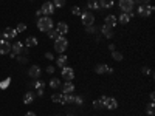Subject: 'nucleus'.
Instances as JSON below:
<instances>
[{
	"label": "nucleus",
	"mask_w": 155,
	"mask_h": 116,
	"mask_svg": "<svg viewBox=\"0 0 155 116\" xmlns=\"http://www.w3.org/2000/svg\"><path fill=\"white\" fill-rule=\"evenodd\" d=\"M37 96H44V90H37Z\"/></svg>",
	"instance_id": "46"
},
{
	"label": "nucleus",
	"mask_w": 155,
	"mask_h": 116,
	"mask_svg": "<svg viewBox=\"0 0 155 116\" xmlns=\"http://www.w3.org/2000/svg\"><path fill=\"white\" fill-rule=\"evenodd\" d=\"M116 20H120L123 25H126V23H129V22H130V16H129V14H126V12H121V14H120V17L116 19Z\"/></svg>",
	"instance_id": "18"
},
{
	"label": "nucleus",
	"mask_w": 155,
	"mask_h": 116,
	"mask_svg": "<svg viewBox=\"0 0 155 116\" xmlns=\"http://www.w3.org/2000/svg\"><path fill=\"white\" fill-rule=\"evenodd\" d=\"M59 104H67V95H61V99H59Z\"/></svg>",
	"instance_id": "37"
},
{
	"label": "nucleus",
	"mask_w": 155,
	"mask_h": 116,
	"mask_svg": "<svg viewBox=\"0 0 155 116\" xmlns=\"http://www.w3.org/2000/svg\"><path fill=\"white\" fill-rule=\"evenodd\" d=\"M61 74H62V77L65 81H73L74 79V71H73V68H70V67H64L62 68V71H61Z\"/></svg>",
	"instance_id": "6"
},
{
	"label": "nucleus",
	"mask_w": 155,
	"mask_h": 116,
	"mask_svg": "<svg viewBox=\"0 0 155 116\" xmlns=\"http://www.w3.org/2000/svg\"><path fill=\"white\" fill-rule=\"evenodd\" d=\"M146 111H147V114L153 116V102H149V104H147V107H146Z\"/></svg>",
	"instance_id": "32"
},
{
	"label": "nucleus",
	"mask_w": 155,
	"mask_h": 116,
	"mask_svg": "<svg viewBox=\"0 0 155 116\" xmlns=\"http://www.w3.org/2000/svg\"><path fill=\"white\" fill-rule=\"evenodd\" d=\"M56 30H58L59 34H67V33H68V25H67L65 22H59Z\"/></svg>",
	"instance_id": "14"
},
{
	"label": "nucleus",
	"mask_w": 155,
	"mask_h": 116,
	"mask_svg": "<svg viewBox=\"0 0 155 116\" xmlns=\"http://www.w3.org/2000/svg\"><path fill=\"white\" fill-rule=\"evenodd\" d=\"M81 19H82L84 27L93 25V22H95V16H93V12H92V11H85V12H82V14H81Z\"/></svg>",
	"instance_id": "5"
},
{
	"label": "nucleus",
	"mask_w": 155,
	"mask_h": 116,
	"mask_svg": "<svg viewBox=\"0 0 155 116\" xmlns=\"http://www.w3.org/2000/svg\"><path fill=\"white\" fill-rule=\"evenodd\" d=\"M95 71H96V74H104V73H112V68L109 65H106V63H99V65L95 67Z\"/></svg>",
	"instance_id": "9"
},
{
	"label": "nucleus",
	"mask_w": 155,
	"mask_h": 116,
	"mask_svg": "<svg viewBox=\"0 0 155 116\" xmlns=\"http://www.w3.org/2000/svg\"><path fill=\"white\" fill-rule=\"evenodd\" d=\"M67 60H68V57L65 56V54H61L58 59H56V63H58V67L59 68H64V67H67Z\"/></svg>",
	"instance_id": "13"
},
{
	"label": "nucleus",
	"mask_w": 155,
	"mask_h": 116,
	"mask_svg": "<svg viewBox=\"0 0 155 116\" xmlns=\"http://www.w3.org/2000/svg\"><path fill=\"white\" fill-rule=\"evenodd\" d=\"M99 6H101V8L109 9V8H112V6H113V0H101V2H99Z\"/></svg>",
	"instance_id": "21"
},
{
	"label": "nucleus",
	"mask_w": 155,
	"mask_h": 116,
	"mask_svg": "<svg viewBox=\"0 0 155 116\" xmlns=\"http://www.w3.org/2000/svg\"><path fill=\"white\" fill-rule=\"evenodd\" d=\"M144 6H146V17H149L153 12V6L152 5H144Z\"/></svg>",
	"instance_id": "35"
},
{
	"label": "nucleus",
	"mask_w": 155,
	"mask_h": 116,
	"mask_svg": "<svg viewBox=\"0 0 155 116\" xmlns=\"http://www.w3.org/2000/svg\"><path fill=\"white\" fill-rule=\"evenodd\" d=\"M28 74L31 76V77H41V74H42V71H41V67H37V65H33L31 68H30V71H28Z\"/></svg>",
	"instance_id": "12"
},
{
	"label": "nucleus",
	"mask_w": 155,
	"mask_h": 116,
	"mask_svg": "<svg viewBox=\"0 0 155 116\" xmlns=\"http://www.w3.org/2000/svg\"><path fill=\"white\" fill-rule=\"evenodd\" d=\"M0 37H2V33H0Z\"/></svg>",
	"instance_id": "52"
},
{
	"label": "nucleus",
	"mask_w": 155,
	"mask_h": 116,
	"mask_svg": "<svg viewBox=\"0 0 155 116\" xmlns=\"http://www.w3.org/2000/svg\"><path fill=\"white\" fill-rule=\"evenodd\" d=\"M134 0H120V9L123 12H126V14H130V12H134Z\"/></svg>",
	"instance_id": "3"
},
{
	"label": "nucleus",
	"mask_w": 155,
	"mask_h": 116,
	"mask_svg": "<svg viewBox=\"0 0 155 116\" xmlns=\"http://www.w3.org/2000/svg\"><path fill=\"white\" fill-rule=\"evenodd\" d=\"M101 101L104 104V108H109V110H115L118 107V101L115 98H107V96H101Z\"/></svg>",
	"instance_id": "4"
},
{
	"label": "nucleus",
	"mask_w": 155,
	"mask_h": 116,
	"mask_svg": "<svg viewBox=\"0 0 155 116\" xmlns=\"http://www.w3.org/2000/svg\"><path fill=\"white\" fill-rule=\"evenodd\" d=\"M25 30H27V25H25V23H19V25H17V28H16L17 33H23Z\"/></svg>",
	"instance_id": "34"
},
{
	"label": "nucleus",
	"mask_w": 155,
	"mask_h": 116,
	"mask_svg": "<svg viewBox=\"0 0 155 116\" xmlns=\"http://www.w3.org/2000/svg\"><path fill=\"white\" fill-rule=\"evenodd\" d=\"M143 73H144V74H149V73H150V70H149V68H146V67H144V68H143Z\"/></svg>",
	"instance_id": "45"
},
{
	"label": "nucleus",
	"mask_w": 155,
	"mask_h": 116,
	"mask_svg": "<svg viewBox=\"0 0 155 116\" xmlns=\"http://www.w3.org/2000/svg\"><path fill=\"white\" fill-rule=\"evenodd\" d=\"M71 12H73L74 16H81V14H82V11H81L79 6H73V8H71Z\"/></svg>",
	"instance_id": "33"
},
{
	"label": "nucleus",
	"mask_w": 155,
	"mask_h": 116,
	"mask_svg": "<svg viewBox=\"0 0 155 116\" xmlns=\"http://www.w3.org/2000/svg\"><path fill=\"white\" fill-rule=\"evenodd\" d=\"M59 85H61V81L58 79V77H53V79L50 81V87H51V88H58Z\"/></svg>",
	"instance_id": "24"
},
{
	"label": "nucleus",
	"mask_w": 155,
	"mask_h": 116,
	"mask_svg": "<svg viewBox=\"0 0 155 116\" xmlns=\"http://www.w3.org/2000/svg\"><path fill=\"white\" fill-rule=\"evenodd\" d=\"M23 48H25V45H22V42H16L14 45H11V50L14 54H20Z\"/></svg>",
	"instance_id": "15"
},
{
	"label": "nucleus",
	"mask_w": 155,
	"mask_h": 116,
	"mask_svg": "<svg viewBox=\"0 0 155 116\" xmlns=\"http://www.w3.org/2000/svg\"><path fill=\"white\" fill-rule=\"evenodd\" d=\"M45 57H47L48 60H51V59H54V57H53V54H51V53H47V54H45Z\"/></svg>",
	"instance_id": "43"
},
{
	"label": "nucleus",
	"mask_w": 155,
	"mask_h": 116,
	"mask_svg": "<svg viewBox=\"0 0 155 116\" xmlns=\"http://www.w3.org/2000/svg\"><path fill=\"white\" fill-rule=\"evenodd\" d=\"M44 87H45V82H44V81L34 82V88H36V90H44Z\"/></svg>",
	"instance_id": "29"
},
{
	"label": "nucleus",
	"mask_w": 155,
	"mask_h": 116,
	"mask_svg": "<svg viewBox=\"0 0 155 116\" xmlns=\"http://www.w3.org/2000/svg\"><path fill=\"white\" fill-rule=\"evenodd\" d=\"M17 60H19L20 63H27V62H28V57H27V56H19Z\"/></svg>",
	"instance_id": "38"
},
{
	"label": "nucleus",
	"mask_w": 155,
	"mask_h": 116,
	"mask_svg": "<svg viewBox=\"0 0 155 116\" xmlns=\"http://www.w3.org/2000/svg\"><path fill=\"white\" fill-rule=\"evenodd\" d=\"M70 102H74V96H73V93L67 95V104H70Z\"/></svg>",
	"instance_id": "40"
},
{
	"label": "nucleus",
	"mask_w": 155,
	"mask_h": 116,
	"mask_svg": "<svg viewBox=\"0 0 155 116\" xmlns=\"http://www.w3.org/2000/svg\"><path fill=\"white\" fill-rule=\"evenodd\" d=\"M101 31H102V34H104L107 39H112V37H113V28L107 27V25H104V27L101 28Z\"/></svg>",
	"instance_id": "17"
},
{
	"label": "nucleus",
	"mask_w": 155,
	"mask_h": 116,
	"mask_svg": "<svg viewBox=\"0 0 155 116\" xmlns=\"http://www.w3.org/2000/svg\"><path fill=\"white\" fill-rule=\"evenodd\" d=\"M59 99H61V95H51V101H53V102H59Z\"/></svg>",
	"instance_id": "39"
},
{
	"label": "nucleus",
	"mask_w": 155,
	"mask_h": 116,
	"mask_svg": "<svg viewBox=\"0 0 155 116\" xmlns=\"http://www.w3.org/2000/svg\"><path fill=\"white\" fill-rule=\"evenodd\" d=\"M47 33H48V37H50V39H53V40H56V39L61 36V34L58 33V30H53V28H51L50 31H47Z\"/></svg>",
	"instance_id": "23"
},
{
	"label": "nucleus",
	"mask_w": 155,
	"mask_h": 116,
	"mask_svg": "<svg viewBox=\"0 0 155 116\" xmlns=\"http://www.w3.org/2000/svg\"><path fill=\"white\" fill-rule=\"evenodd\" d=\"M67 47H68V40H67V39L65 37H64L62 34L56 39V40H54V50L58 51V53H64V51H65L67 50Z\"/></svg>",
	"instance_id": "2"
},
{
	"label": "nucleus",
	"mask_w": 155,
	"mask_h": 116,
	"mask_svg": "<svg viewBox=\"0 0 155 116\" xmlns=\"http://www.w3.org/2000/svg\"><path fill=\"white\" fill-rule=\"evenodd\" d=\"M149 98H150V102H153V99H155V95H153V93H150V95H149Z\"/></svg>",
	"instance_id": "47"
},
{
	"label": "nucleus",
	"mask_w": 155,
	"mask_h": 116,
	"mask_svg": "<svg viewBox=\"0 0 155 116\" xmlns=\"http://www.w3.org/2000/svg\"><path fill=\"white\" fill-rule=\"evenodd\" d=\"M37 45V39L36 37H28L27 40H25V47L27 48H31V47H36Z\"/></svg>",
	"instance_id": "20"
},
{
	"label": "nucleus",
	"mask_w": 155,
	"mask_h": 116,
	"mask_svg": "<svg viewBox=\"0 0 155 116\" xmlns=\"http://www.w3.org/2000/svg\"><path fill=\"white\" fill-rule=\"evenodd\" d=\"M47 73H50V74H51V73H54V67H51V65L47 67Z\"/></svg>",
	"instance_id": "41"
},
{
	"label": "nucleus",
	"mask_w": 155,
	"mask_h": 116,
	"mask_svg": "<svg viewBox=\"0 0 155 116\" xmlns=\"http://www.w3.org/2000/svg\"><path fill=\"white\" fill-rule=\"evenodd\" d=\"M137 14H138L140 17H146V6H144V5H140V6L137 8Z\"/></svg>",
	"instance_id": "22"
},
{
	"label": "nucleus",
	"mask_w": 155,
	"mask_h": 116,
	"mask_svg": "<svg viewBox=\"0 0 155 116\" xmlns=\"http://www.w3.org/2000/svg\"><path fill=\"white\" fill-rule=\"evenodd\" d=\"M85 31H87L88 34H92V33H96L98 28L95 27V25H88V27H85Z\"/></svg>",
	"instance_id": "31"
},
{
	"label": "nucleus",
	"mask_w": 155,
	"mask_h": 116,
	"mask_svg": "<svg viewBox=\"0 0 155 116\" xmlns=\"http://www.w3.org/2000/svg\"><path fill=\"white\" fill-rule=\"evenodd\" d=\"M104 22H106V25H107V27L113 28L115 25H116V17H115V16H112V14H109V16H106Z\"/></svg>",
	"instance_id": "16"
},
{
	"label": "nucleus",
	"mask_w": 155,
	"mask_h": 116,
	"mask_svg": "<svg viewBox=\"0 0 155 116\" xmlns=\"http://www.w3.org/2000/svg\"><path fill=\"white\" fill-rule=\"evenodd\" d=\"M36 16H37V17H42L44 14H42V11H41V9H37V11H36Z\"/></svg>",
	"instance_id": "44"
},
{
	"label": "nucleus",
	"mask_w": 155,
	"mask_h": 116,
	"mask_svg": "<svg viewBox=\"0 0 155 116\" xmlns=\"http://www.w3.org/2000/svg\"><path fill=\"white\" fill-rule=\"evenodd\" d=\"M134 3H137L138 6H140V5H144V2H143V0H134Z\"/></svg>",
	"instance_id": "42"
},
{
	"label": "nucleus",
	"mask_w": 155,
	"mask_h": 116,
	"mask_svg": "<svg viewBox=\"0 0 155 116\" xmlns=\"http://www.w3.org/2000/svg\"><path fill=\"white\" fill-rule=\"evenodd\" d=\"M11 84V79H9V77H6V79L3 81V82H0V88H2V90H5V88H8V85Z\"/></svg>",
	"instance_id": "30"
},
{
	"label": "nucleus",
	"mask_w": 155,
	"mask_h": 116,
	"mask_svg": "<svg viewBox=\"0 0 155 116\" xmlns=\"http://www.w3.org/2000/svg\"><path fill=\"white\" fill-rule=\"evenodd\" d=\"M82 102H84V98H82V96H74V104L82 105Z\"/></svg>",
	"instance_id": "36"
},
{
	"label": "nucleus",
	"mask_w": 155,
	"mask_h": 116,
	"mask_svg": "<svg viewBox=\"0 0 155 116\" xmlns=\"http://www.w3.org/2000/svg\"><path fill=\"white\" fill-rule=\"evenodd\" d=\"M33 99H34V93H33V92H28L27 95L23 96V104H27V105H28V104H31Z\"/></svg>",
	"instance_id": "19"
},
{
	"label": "nucleus",
	"mask_w": 155,
	"mask_h": 116,
	"mask_svg": "<svg viewBox=\"0 0 155 116\" xmlns=\"http://www.w3.org/2000/svg\"><path fill=\"white\" fill-rule=\"evenodd\" d=\"M74 92V85L70 82V81H67L65 84H62V93L64 95H70V93H73Z\"/></svg>",
	"instance_id": "11"
},
{
	"label": "nucleus",
	"mask_w": 155,
	"mask_h": 116,
	"mask_svg": "<svg viewBox=\"0 0 155 116\" xmlns=\"http://www.w3.org/2000/svg\"><path fill=\"white\" fill-rule=\"evenodd\" d=\"M19 33L16 30H12V28H5V31L2 33V36L5 37V40H9V39H14Z\"/></svg>",
	"instance_id": "10"
},
{
	"label": "nucleus",
	"mask_w": 155,
	"mask_h": 116,
	"mask_svg": "<svg viewBox=\"0 0 155 116\" xmlns=\"http://www.w3.org/2000/svg\"><path fill=\"white\" fill-rule=\"evenodd\" d=\"M93 108H96V110L104 108V104H102V101H101V99H98V101H93Z\"/></svg>",
	"instance_id": "26"
},
{
	"label": "nucleus",
	"mask_w": 155,
	"mask_h": 116,
	"mask_svg": "<svg viewBox=\"0 0 155 116\" xmlns=\"http://www.w3.org/2000/svg\"><path fill=\"white\" fill-rule=\"evenodd\" d=\"M41 11H42L44 16H48V17H50V16L54 12V6H53V3H51V2H45V3L42 5Z\"/></svg>",
	"instance_id": "7"
},
{
	"label": "nucleus",
	"mask_w": 155,
	"mask_h": 116,
	"mask_svg": "<svg viewBox=\"0 0 155 116\" xmlns=\"http://www.w3.org/2000/svg\"><path fill=\"white\" fill-rule=\"evenodd\" d=\"M112 59H115V60H123V54L120 53V51H112Z\"/></svg>",
	"instance_id": "27"
},
{
	"label": "nucleus",
	"mask_w": 155,
	"mask_h": 116,
	"mask_svg": "<svg viewBox=\"0 0 155 116\" xmlns=\"http://www.w3.org/2000/svg\"><path fill=\"white\" fill-rule=\"evenodd\" d=\"M37 28L41 31H50L51 28H53V20H51L48 16H42L37 19Z\"/></svg>",
	"instance_id": "1"
},
{
	"label": "nucleus",
	"mask_w": 155,
	"mask_h": 116,
	"mask_svg": "<svg viewBox=\"0 0 155 116\" xmlns=\"http://www.w3.org/2000/svg\"><path fill=\"white\" fill-rule=\"evenodd\" d=\"M25 116H36L33 111H28V113H25Z\"/></svg>",
	"instance_id": "48"
},
{
	"label": "nucleus",
	"mask_w": 155,
	"mask_h": 116,
	"mask_svg": "<svg viewBox=\"0 0 155 116\" xmlns=\"http://www.w3.org/2000/svg\"><path fill=\"white\" fill-rule=\"evenodd\" d=\"M109 50L110 51H115V45H109Z\"/></svg>",
	"instance_id": "49"
},
{
	"label": "nucleus",
	"mask_w": 155,
	"mask_h": 116,
	"mask_svg": "<svg viewBox=\"0 0 155 116\" xmlns=\"http://www.w3.org/2000/svg\"><path fill=\"white\" fill-rule=\"evenodd\" d=\"M68 116H74V114H68Z\"/></svg>",
	"instance_id": "51"
},
{
	"label": "nucleus",
	"mask_w": 155,
	"mask_h": 116,
	"mask_svg": "<svg viewBox=\"0 0 155 116\" xmlns=\"http://www.w3.org/2000/svg\"><path fill=\"white\" fill-rule=\"evenodd\" d=\"M9 51H11L9 40H5V39H2V40H0V54H8Z\"/></svg>",
	"instance_id": "8"
},
{
	"label": "nucleus",
	"mask_w": 155,
	"mask_h": 116,
	"mask_svg": "<svg viewBox=\"0 0 155 116\" xmlns=\"http://www.w3.org/2000/svg\"><path fill=\"white\" fill-rule=\"evenodd\" d=\"M65 5V0H53V6L54 8H62Z\"/></svg>",
	"instance_id": "28"
},
{
	"label": "nucleus",
	"mask_w": 155,
	"mask_h": 116,
	"mask_svg": "<svg viewBox=\"0 0 155 116\" xmlns=\"http://www.w3.org/2000/svg\"><path fill=\"white\" fill-rule=\"evenodd\" d=\"M143 2H144V3H147V2H150V0H143Z\"/></svg>",
	"instance_id": "50"
},
{
	"label": "nucleus",
	"mask_w": 155,
	"mask_h": 116,
	"mask_svg": "<svg viewBox=\"0 0 155 116\" xmlns=\"http://www.w3.org/2000/svg\"><path fill=\"white\" fill-rule=\"evenodd\" d=\"M87 8L88 9H99V3L96 2V0H92V2H88Z\"/></svg>",
	"instance_id": "25"
}]
</instances>
